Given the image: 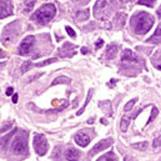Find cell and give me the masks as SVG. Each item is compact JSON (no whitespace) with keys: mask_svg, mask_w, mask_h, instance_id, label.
<instances>
[{"mask_svg":"<svg viewBox=\"0 0 161 161\" xmlns=\"http://www.w3.org/2000/svg\"><path fill=\"white\" fill-rule=\"evenodd\" d=\"M116 54H117V45L116 44H110L106 53H105V56L108 59H114L116 56Z\"/></svg>","mask_w":161,"mask_h":161,"instance_id":"2e32d148","label":"cell"},{"mask_svg":"<svg viewBox=\"0 0 161 161\" xmlns=\"http://www.w3.org/2000/svg\"><path fill=\"white\" fill-rule=\"evenodd\" d=\"M135 103H136V99H133L131 101H129V103H127V104L125 105L124 110H125V111H130V110H133V108H134Z\"/></svg>","mask_w":161,"mask_h":161,"instance_id":"4316f807","label":"cell"},{"mask_svg":"<svg viewBox=\"0 0 161 161\" xmlns=\"http://www.w3.org/2000/svg\"><path fill=\"white\" fill-rule=\"evenodd\" d=\"M87 53V49H83V54H86Z\"/></svg>","mask_w":161,"mask_h":161,"instance_id":"74e56055","label":"cell"},{"mask_svg":"<svg viewBox=\"0 0 161 161\" xmlns=\"http://www.w3.org/2000/svg\"><path fill=\"white\" fill-rule=\"evenodd\" d=\"M140 5H145V6H149V8H152L156 3V0H139L138 2Z\"/></svg>","mask_w":161,"mask_h":161,"instance_id":"cb8c5ba5","label":"cell"},{"mask_svg":"<svg viewBox=\"0 0 161 161\" xmlns=\"http://www.w3.org/2000/svg\"><path fill=\"white\" fill-rule=\"evenodd\" d=\"M149 146V144L146 141H142V142H138V144H133V147L136 149V150H146Z\"/></svg>","mask_w":161,"mask_h":161,"instance_id":"603a6c76","label":"cell"},{"mask_svg":"<svg viewBox=\"0 0 161 161\" xmlns=\"http://www.w3.org/2000/svg\"><path fill=\"white\" fill-rule=\"evenodd\" d=\"M86 2H89V0H86Z\"/></svg>","mask_w":161,"mask_h":161,"instance_id":"60d3db41","label":"cell"},{"mask_svg":"<svg viewBox=\"0 0 161 161\" xmlns=\"http://www.w3.org/2000/svg\"><path fill=\"white\" fill-rule=\"evenodd\" d=\"M130 120H131V116H127V115H124L121 117V122H120V129L121 131H126L127 127H129V124H130Z\"/></svg>","mask_w":161,"mask_h":161,"instance_id":"ac0fdd59","label":"cell"},{"mask_svg":"<svg viewBox=\"0 0 161 161\" xmlns=\"http://www.w3.org/2000/svg\"><path fill=\"white\" fill-rule=\"evenodd\" d=\"M122 3H129V2H133V0H121Z\"/></svg>","mask_w":161,"mask_h":161,"instance_id":"d590c367","label":"cell"},{"mask_svg":"<svg viewBox=\"0 0 161 161\" xmlns=\"http://www.w3.org/2000/svg\"><path fill=\"white\" fill-rule=\"evenodd\" d=\"M111 144H112V139H111V138L105 139V140H101V141H99L98 144H96V145L91 149V151L89 152V155H90V156H94V155H96V154H99L100 151H103V150L110 147Z\"/></svg>","mask_w":161,"mask_h":161,"instance_id":"30bf717a","label":"cell"},{"mask_svg":"<svg viewBox=\"0 0 161 161\" xmlns=\"http://www.w3.org/2000/svg\"><path fill=\"white\" fill-rule=\"evenodd\" d=\"M91 95H92V90H90V91H89V94H87V98H86V101H85L84 106H83V108H81V109H80V110H79V111L76 112V115H78V116H79V115H81V114L84 112V110H85L86 105L89 104V101H90V99H91Z\"/></svg>","mask_w":161,"mask_h":161,"instance_id":"7402d4cb","label":"cell"},{"mask_svg":"<svg viewBox=\"0 0 161 161\" xmlns=\"http://www.w3.org/2000/svg\"><path fill=\"white\" fill-rule=\"evenodd\" d=\"M99 105H100V108L105 111V114H106L108 116H111V115H112V109H111V103H110V101H100Z\"/></svg>","mask_w":161,"mask_h":161,"instance_id":"e0dca14e","label":"cell"},{"mask_svg":"<svg viewBox=\"0 0 161 161\" xmlns=\"http://www.w3.org/2000/svg\"><path fill=\"white\" fill-rule=\"evenodd\" d=\"M89 14H90V11L86 9V10H83V11H79L78 14H76V19L80 21H83V20H86L87 18H89Z\"/></svg>","mask_w":161,"mask_h":161,"instance_id":"44dd1931","label":"cell"},{"mask_svg":"<svg viewBox=\"0 0 161 161\" xmlns=\"http://www.w3.org/2000/svg\"><path fill=\"white\" fill-rule=\"evenodd\" d=\"M11 127V122H8V124H5L2 129H0V133H5L6 130H8V129H10Z\"/></svg>","mask_w":161,"mask_h":161,"instance_id":"4dcf8cb0","label":"cell"},{"mask_svg":"<svg viewBox=\"0 0 161 161\" xmlns=\"http://www.w3.org/2000/svg\"><path fill=\"white\" fill-rule=\"evenodd\" d=\"M18 98H19V95H18V94H14V95H13V103H14V104L18 103Z\"/></svg>","mask_w":161,"mask_h":161,"instance_id":"836d02e7","label":"cell"},{"mask_svg":"<svg viewBox=\"0 0 161 161\" xmlns=\"http://www.w3.org/2000/svg\"><path fill=\"white\" fill-rule=\"evenodd\" d=\"M152 146H154V147H159V146H161V134H159V135L154 139V141H152Z\"/></svg>","mask_w":161,"mask_h":161,"instance_id":"83f0119b","label":"cell"},{"mask_svg":"<svg viewBox=\"0 0 161 161\" xmlns=\"http://www.w3.org/2000/svg\"><path fill=\"white\" fill-rule=\"evenodd\" d=\"M11 151L18 155H25L28 152V134L25 131L19 133L13 142H11Z\"/></svg>","mask_w":161,"mask_h":161,"instance_id":"277c9868","label":"cell"},{"mask_svg":"<svg viewBox=\"0 0 161 161\" xmlns=\"http://www.w3.org/2000/svg\"><path fill=\"white\" fill-rule=\"evenodd\" d=\"M18 24H19L18 21H14L5 26V29L3 31V36H2V41L5 46H9L15 41V39L18 36V29H16Z\"/></svg>","mask_w":161,"mask_h":161,"instance_id":"5b68a950","label":"cell"},{"mask_svg":"<svg viewBox=\"0 0 161 161\" xmlns=\"http://www.w3.org/2000/svg\"><path fill=\"white\" fill-rule=\"evenodd\" d=\"M115 8L114 0H98L94 6V16L96 19L105 20L110 18Z\"/></svg>","mask_w":161,"mask_h":161,"instance_id":"3957f363","label":"cell"},{"mask_svg":"<svg viewBox=\"0 0 161 161\" xmlns=\"http://www.w3.org/2000/svg\"><path fill=\"white\" fill-rule=\"evenodd\" d=\"M34 41H35V38H34V36H31V35L26 36V38L21 41V44H20L19 54H20V55H28V54L31 51V48H33V45H34Z\"/></svg>","mask_w":161,"mask_h":161,"instance_id":"52a82bcc","label":"cell"},{"mask_svg":"<svg viewBox=\"0 0 161 161\" xmlns=\"http://www.w3.org/2000/svg\"><path fill=\"white\" fill-rule=\"evenodd\" d=\"M65 30H66V33L69 34V36H71V38H75V36H76V34H75V31H74L73 28H70V26H65Z\"/></svg>","mask_w":161,"mask_h":161,"instance_id":"f546056e","label":"cell"},{"mask_svg":"<svg viewBox=\"0 0 161 161\" xmlns=\"http://www.w3.org/2000/svg\"><path fill=\"white\" fill-rule=\"evenodd\" d=\"M33 145L38 155L44 156L48 152V141L44 135H35L33 140Z\"/></svg>","mask_w":161,"mask_h":161,"instance_id":"8992f818","label":"cell"},{"mask_svg":"<svg viewBox=\"0 0 161 161\" xmlns=\"http://www.w3.org/2000/svg\"><path fill=\"white\" fill-rule=\"evenodd\" d=\"M147 44H160L161 43V25L156 29V31L154 33V35L146 40Z\"/></svg>","mask_w":161,"mask_h":161,"instance_id":"9a60e30c","label":"cell"},{"mask_svg":"<svg viewBox=\"0 0 161 161\" xmlns=\"http://www.w3.org/2000/svg\"><path fill=\"white\" fill-rule=\"evenodd\" d=\"M4 55H5V54H4V51H3L2 49H0V57H3Z\"/></svg>","mask_w":161,"mask_h":161,"instance_id":"e575fe53","label":"cell"},{"mask_svg":"<svg viewBox=\"0 0 161 161\" xmlns=\"http://www.w3.org/2000/svg\"><path fill=\"white\" fill-rule=\"evenodd\" d=\"M92 122H94V119H90V120L87 121V124H92Z\"/></svg>","mask_w":161,"mask_h":161,"instance_id":"8d00e7d4","label":"cell"},{"mask_svg":"<svg viewBox=\"0 0 161 161\" xmlns=\"http://www.w3.org/2000/svg\"><path fill=\"white\" fill-rule=\"evenodd\" d=\"M122 62H138L139 61V59H138V56L131 51V50H124V53H122Z\"/></svg>","mask_w":161,"mask_h":161,"instance_id":"4fadbf2b","label":"cell"},{"mask_svg":"<svg viewBox=\"0 0 161 161\" xmlns=\"http://www.w3.org/2000/svg\"><path fill=\"white\" fill-rule=\"evenodd\" d=\"M98 161H117V159H116V155L112 151H110V152L103 155L100 159H98Z\"/></svg>","mask_w":161,"mask_h":161,"instance_id":"ffe728a7","label":"cell"},{"mask_svg":"<svg viewBox=\"0 0 161 161\" xmlns=\"http://www.w3.org/2000/svg\"><path fill=\"white\" fill-rule=\"evenodd\" d=\"M66 159L69 161H78L80 159V151L76 150L75 147L68 149V151H66Z\"/></svg>","mask_w":161,"mask_h":161,"instance_id":"5bb4252c","label":"cell"},{"mask_svg":"<svg viewBox=\"0 0 161 161\" xmlns=\"http://www.w3.org/2000/svg\"><path fill=\"white\" fill-rule=\"evenodd\" d=\"M131 25L136 34L144 35L154 25V16L146 11H140L131 18Z\"/></svg>","mask_w":161,"mask_h":161,"instance_id":"6da1fadb","label":"cell"},{"mask_svg":"<svg viewBox=\"0 0 161 161\" xmlns=\"http://www.w3.org/2000/svg\"><path fill=\"white\" fill-rule=\"evenodd\" d=\"M56 60L57 59H48V60H45V61H41V62H38V64H33L31 61H26V62H24L23 65H21V74H25L28 70H30L33 66H36V68H41V66H46V65H49V64H53V62H56Z\"/></svg>","mask_w":161,"mask_h":161,"instance_id":"9c48e42d","label":"cell"},{"mask_svg":"<svg viewBox=\"0 0 161 161\" xmlns=\"http://www.w3.org/2000/svg\"><path fill=\"white\" fill-rule=\"evenodd\" d=\"M6 95H8V96L14 95V87H11V86H10V87H8V89H6Z\"/></svg>","mask_w":161,"mask_h":161,"instance_id":"d6a6232c","label":"cell"},{"mask_svg":"<svg viewBox=\"0 0 161 161\" xmlns=\"http://www.w3.org/2000/svg\"><path fill=\"white\" fill-rule=\"evenodd\" d=\"M90 140H91L90 136H87V135L84 134V133H79V134L75 135V142H76L79 146H81V147L87 146L89 142H90Z\"/></svg>","mask_w":161,"mask_h":161,"instance_id":"7c38bea8","label":"cell"},{"mask_svg":"<svg viewBox=\"0 0 161 161\" xmlns=\"http://www.w3.org/2000/svg\"><path fill=\"white\" fill-rule=\"evenodd\" d=\"M157 69H160V70H161V61H160V64L157 65Z\"/></svg>","mask_w":161,"mask_h":161,"instance_id":"f35d334b","label":"cell"},{"mask_svg":"<svg viewBox=\"0 0 161 161\" xmlns=\"http://www.w3.org/2000/svg\"><path fill=\"white\" fill-rule=\"evenodd\" d=\"M104 45V41L101 40V39H99L98 41H96V44H95V46H96V49H100L101 46Z\"/></svg>","mask_w":161,"mask_h":161,"instance_id":"1f68e13d","label":"cell"},{"mask_svg":"<svg viewBox=\"0 0 161 161\" xmlns=\"http://www.w3.org/2000/svg\"><path fill=\"white\" fill-rule=\"evenodd\" d=\"M117 19H116V26L117 28H120V26H122L124 25V23H125V14H119L117 16H116Z\"/></svg>","mask_w":161,"mask_h":161,"instance_id":"d4e9b609","label":"cell"},{"mask_svg":"<svg viewBox=\"0 0 161 161\" xmlns=\"http://www.w3.org/2000/svg\"><path fill=\"white\" fill-rule=\"evenodd\" d=\"M35 3H36V0H25V6L28 9H33Z\"/></svg>","mask_w":161,"mask_h":161,"instance_id":"f1b7e54d","label":"cell"},{"mask_svg":"<svg viewBox=\"0 0 161 161\" xmlns=\"http://www.w3.org/2000/svg\"><path fill=\"white\" fill-rule=\"evenodd\" d=\"M160 10H161V6H160Z\"/></svg>","mask_w":161,"mask_h":161,"instance_id":"ab89813d","label":"cell"},{"mask_svg":"<svg viewBox=\"0 0 161 161\" xmlns=\"http://www.w3.org/2000/svg\"><path fill=\"white\" fill-rule=\"evenodd\" d=\"M13 15V3L11 0H0V19Z\"/></svg>","mask_w":161,"mask_h":161,"instance_id":"ba28073f","label":"cell"},{"mask_svg":"<svg viewBox=\"0 0 161 161\" xmlns=\"http://www.w3.org/2000/svg\"><path fill=\"white\" fill-rule=\"evenodd\" d=\"M70 83H71V79L68 78V76H57L51 83V86H56L57 84H70Z\"/></svg>","mask_w":161,"mask_h":161,"instance_id":"d6986e66","label":"cell"},{"mask_svg":"<svg viewBox=\"0 0 161 161\" xmlns=\"http://www.w3.org/2000/svg\"><path fill=\"white\" fill-rule=\"evenodd\" d=\"M56 14V8L54 4H45L43 5L39 10H36L34 14H33V20L39 24V25H45L48 24Z\"/></svg>","mask_w":161,"mask_h":161,"instance_id":"7a4b0ae2","label":"cell"},{"mask_svg":"<svg viewBox=\"0 0 161 161\" xmlns=\"http://www.w3.org/2000/svg\"><path fill=\"white\" fill-rule=\"evenodd\" d=\"M159 115V110H157V108H152V111H151V115H150V117H149V120H147V125L151 122V121H154V119L156 117Z\"/></svg>","mask_w":161,"mask_h":161,"instance_id":"484cf974","label":"cell"},{"mask_svg":"<svg viewBox=\"0 0 161 161\" xmlns=\"http://www.w3.org/2000/svg\"><path fill=\"white\" fill-rule=\"evenodd\" d=\"M76 46H74V45H71L70 43H65V45H64L61 49H60V55L61 56H65V57H70L71 55H74L75 54V49Z\"/></svg>","mask_w":161,"mask_h":161,"instance_id":"8fae6325","label":"cell"}]
</instances>
